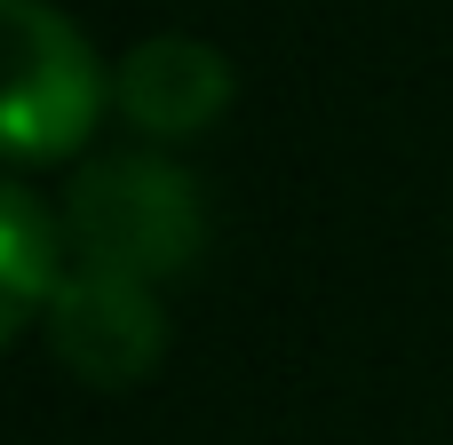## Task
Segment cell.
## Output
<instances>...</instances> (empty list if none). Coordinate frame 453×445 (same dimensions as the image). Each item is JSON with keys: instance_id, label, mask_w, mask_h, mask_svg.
Here are the masks:
<instances>
[{"instance_id": "cell-3", "label": "cell", "mask_w": 453, "mask_h": 445, "mask_svg": "<svg viewBox=\"0 0 453 445\" xmlns=\"http://www.w3.org/2000/svg\"><path fill=\"white\" fill-rule=\"evenodd\" d=\"M48 350L56 366H72L80 382L96 390H127L159 366L167 350V318H159V295L127 271H72L48 303Z\"/></svg>"}, {"instance_id": "cell-2", "label": "cell", "mask_w": 453, "mask_h": 445, "mask_svg": "<svg viewBox=\"0 0 453 445\" xmlns=\"http://www.w3.org/2000/svg\"><path fill=\"white\" fill-rule=\"evenodd\" d=\"M8 16V151L16 159H64L72 143H88L96 111H104V72L88 56V40L48 8V0H0Z\"/></svg>"}, {"instance_id": "cell-5", "label": "cell", "mask_w": 453, "mask_h": 445, "mask_svg": "<svg viewBox=\"0 0 453 445\" xmlns=\"http://www.w3.org/2000/svg\"><path fill=\"white\" fill-rule=\"evenodd\" d=\"M56 223H48V207L24 191V183H8L0 191V326L8 334H24L32 318H48V303H56V287H64V263H56Z\"/></svg>"}, {"instance_id": "cell-4", "label": "cell", "mask_w": 453, "mask_h": 445, "mask_svg": "<svg viewBox=\"0 0 453 445\" xmlns=\"http://www.w3.org/2000/svg\"><path fill=\"white\" fill-rule=\"evenodd\" d=\"M223 104H231V64L191 32H159L119 64V111L159 143L207 135L223 119Z\"/></svg>"}, {"instance_id": "cell-1", "label": "cell", "mask_w": 453, "mask_h": 445, "mask_svg": "<svg viewBox=\"0 0 453 445\" xmlns=\"http://www.w3.org/2000/svg\"><path fill=\"white\" fill-rule=\"evenodd\" d=\"M80 255L96 271H127V279H167L199 255V191L183 167L167 159H104L72 183L64 207Z\"/></svg>"}]
</instances>
